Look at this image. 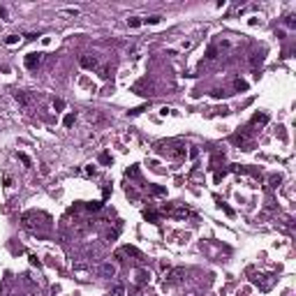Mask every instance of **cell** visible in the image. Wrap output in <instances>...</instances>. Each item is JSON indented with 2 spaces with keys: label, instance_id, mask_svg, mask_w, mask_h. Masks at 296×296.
<instances>
[{
  "label": "cell",
  "instance_id": "obj_9",
  "mask_svg": "<svg viewBox=\"0 0 296 296\" xmlns=\"http://www.w3.org/2000/svg\"><path fill=\"white\" fill-rule=\"evenodd\" d=\"M19 160L23 162V164H30V157H28V155H23V153H19Z\"/></svg>",
  "mask_w": 296,
  "mask_h": 296
},
{
  "label": "cell",
  "instance_id": "obj_2",
  "mask_svg": "<svg viewBox=\"0 0 296 296\" xmlns=\"http://www.w3.org/2000/svg\"><path fill=\"white\" fill-rule=\"evenodd\" d=\"M81 65H83V67H95V65H97V60H95V58H90V56H83V58H81Z\"/></svg>",
  "mask_w": 296,
  "mask_h": 296
},
{
  "label": "cell",
  "instance_id": "obj_14",
  "mask_svg": "<svg viewBox=\"0 0 296 296\" xmlns=\"http://www.w3.org/2000/svg\"><path fill=\"white\" fill-rule=\"evenodd\" d=\"M72 123H74V116H72V114L65 116V125H72Z\"/></svg>",
  "mask_w": 296,
  "mask_h": 296
},
{
  "label": "cell",
  "instance_id": "obj_13",
  "mask_svg": "<svg viewBox=\"0 0 296 296\" xmlns=\"http://www.w3.org/2000/svg\"><path fill=\"white\" fill-rule=\"evenodd\" d=\"M130 26L137 28V26H141V21H139V19H130Z\"/></svg>",
  "mask_w": 296,
  "mask_h": 296
},
{
  "label": "cell",
  "instance_id": "obj_4",
  "mask_svg": "<svg viewBox=\"0 0 296 296\" xmlns=\"http://www.w3.org/2000/svg\"><path fill=\"white\" fill-rule=\"evenodd\" d=\"M234 86H236V90H248V83H245V81H241V79H236V81H234Z\"/></svg>",
  "mask_w": 296,
  "mask_h": 296
},
{
  "label": "cell",
  "instance_id": "obj_8",
  "mask_svg": "<svg viewBox=\"0 0 296 296\" xmlns=\"http://www.w3.org/2000/svg\"><path fill=\"white\" fill-rule=\"evenodd\" d=\"M53 107L60 111V109H65V102H62V99H56V102H53Z\"/></svg>",
  "mask_w": 296,
  "mask_h": 296
},
{
  "label": "cell",
  "instance_id": "obj_3",
  "mask_svg": "<svg viewBox=\"0 0 296 296\" xmlns=\"http://www.w3.org/2000/svg\"><path fill=\"white\" fill-rule=\"evenodd\" d=\"M102 273H107V275H114V273H116V268H114L111 264H104V266H102Z\"/></svg>",
  "mask_w": 296,
  "mask_h": 296
},
{
  "label": "cell",
  "instance_id": "obj_7",
  "mask_svg": "<svg viewBox=\"0 0 296 296\" xmlns=\"http://www.w3.org/2000/svg\"><path fill=\"white\" fill-rule=\"evenodd\" d=\"M127 176H132V178H139V169H137V167H132L130 171H127Z\"/></svg>",
  "mask_w": 296,
  "mask_h": 296
},
{
  "label": "cell",
  "instance_id": "obj_10",
  "mask_svg": "<svg viewBox=\"0 0 296 296\" xmlns=\"http://www.w3.org/2000/svg\"><path fill=\"white\" fill-rule=\"evenodd\" d=\"M271 183H273V187H278V185L282 183V178H280V176H273V178H271Z\"/></svg>",
  "mask_w": 296,
  "mask_h": 296
},
{
  "label": "cell",
  "instance_id": "obj_1",
  "mask_svg": "<svg viewBox=\"0 0 296 296\" xmlns=\"http://www.w3.org/2000/svg\"><path fill=\"white\" fill-rule=\"evenodd\" d=\"M37 65H39V53H28L26 56V67H37Z\"/></svg>",
  "mask_w": 296,
  "mask_h": 296
},
{
  "label": "cell",
  "instance_id": "obj_15",
  "mask_svg": "<svg viewBox=\"0 0 296 296\" xmlns=\"http://www.w3.org/2000/svg\"><path fill=\"white\" fill-rule=\"evenodd\" d=\"M125 252H127V255H139V252H137L134 248H130V245H127V248H125Z\"/></svg>",
  "mask_w": 296,
  "mask_h": 296
},
{
  "label": "cell",
  "instance_id": "obj_12",
  "mask_svg": "<svg viewBox=\"0 0 296 296\" xmlns=\"http://www.w3.org/2000/svg\"><path fill=\"white\" fill-rule=\"evenodd\" d=\"M16 99H19L21 104H28V97H26V95H16Z\"/></svg>",
  "mask_w": 296,
  "mask_h": 296
},
{
  "label": "cell",
  "instance_id": "obj_11",
  "mask_svg": "<svg viewBox=\"0 0 296 296\" xmlns=\"http://www.w3.org/2000/svg\"><path fill=\"white\" fill-rule=\"evenodd\" d=\"M157 21H160V16H148V19H146V23H157Z\"/></svg>",
  "mask_w": 296,
  "mask_h": 296
},
{
  "label": "cell",
  "instance_id": "obj_6",
  "mask_svg": "<svg viewBox=\"0 0 296 296\" xmlns=\"http://www.w3.org/2000/svg\"><path fill=\"white\" fill-rule=\"evenodd\" d=\"M86 208H88V211H99V208H102V204H99V201H93V204H88Z\"/></svg>",
  "mask_w": 296,
  "mask_h": 296
},
{
  "label": "cell",
  "instance_id": "obj_16",
  "mask_svg": "<svg viewBox=\"0 0 296 296\" xmlns=\"http://www.w3.org/2000/svg\"><path fill=\"white\" fill-rule=\"evenodd\" d=\"M114 294H116V296H123V287H116V289H114Z\"/></svg>",
  "mask_w": 296,
  "mask_h": 296
},
{
  "label": "cell",
  "instance_id": "obj_5",
  "mask_svg": "<svg viewBox=\"0 0 296 296\" xmlns=\"http://www.w3.org/2000/svg\"><path fill=\"white\" fill-rule=\"evenodd\" d=\"M99 162H102V164H109V162H111V155H109V153H102V155H99Z\"/></svg>",
  "mask_w": 296,
  "mask_h": 296
}]
</instances>
